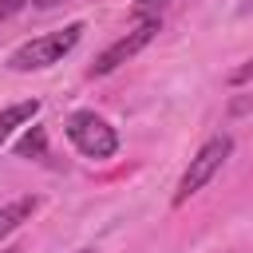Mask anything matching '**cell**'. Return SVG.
<instances>
[{"label":"cell","mask_w":253,"mask_h":253,"mask_svg":"<svg viewBox=\"0 0 253 253\" xmlns=\"http://www.w3.org/2000/svg\"><path fill=\"white\" fill-rule=\"evenodd\" d=\"M83 36V24H67L59 32H47V36H36L28 43H20L12 55H8V67L12 71H43L51 63H59Z\"/></svg>","instance_id":"6da1fadb"},{"label":"cell","mask_w":253,"mask_h":253,"mask_svg":"<svg viewBox=\"0 0 253 253\" xmlns=\"http://www.w3.org/2000/svg\"><path fill=\"white\" fill-rule=\"evenodd\" d=\"M229 154H233V134H213L210 142H202V150L190 158V166H186V174H182V182H178V190H174V206H186V202L225 166Z\"/></svg>","instance_id":"7a4b0ae2"},{"label":"cell","mask_w":253,"mask_h":253,"mask_svg":"<svg viewBox=\"0 0 253 253\" xmlns=\"http://www.w3.org/2000/svg\"><path fill=\"white\" fill-rule=\"evenodd\" d=\"M67 138L83 158H111L119 150V130L95 111H75L67 119Z\"/></svg>","instance_id":"3957f363"},{"label":"cell","mask_w":253,"mask_h":253,"mask_svg":"<svg viewBox=\"0 0 253 253\" xmlns=\"http://www.w3.org/2000/svg\"><path fill=\"white\" fill-rule=\"evenodd\" d=\"M158 28H162L158 20H138V28H130L126 36H119V40H115V43H111V47H107V51H103L91 67H87V75H91V79L111 75V71H115V67H123L130 55H138V51H142V47L158 36Z\"/></svg>","instance_id":"277c9868"},{"label":"cell","mask_w":253,"mask_h":253,"mask_svg":"<svg viewBox=\"0 0 253 253\" xmlns=\"http://www.w3.org/2000/svg\"><path fill=\"white\" fill-rule=\"evenodd\" d=\"M36 198H16V202H8V206H0V241L12 233V229H20L32 213H36Z\"/></svg>","instance_id":"5b68a950"},{"label":"cell","mask_w":253,"mask_h":253,"mask_svg":"<svg viewBox=\"0 0 253 253\" xmlns=\"http://www.w3.org/2000/svg\"><path fill=\"white\" fill-rule=\"evenodd\" d=\"M36 111H40V99H24V103L4 107V111H0V146H4V142H8V134H12L20 123H28Z\"/></svg>","instance_id":"8992f818"},{"label":"cell","mask_w":253,"mask_h":253,"mask_svg":"<svg viewBox=\"0 0 253 253\" xmlns=\"http://www.w3.org/2000/svg\"><path fill=\"white\" fill-rule=\"evenodd\" d=\"M43 150H47V134H43V126H32V130L16 142V154H20V158H43Z\"/></svg>","instance_id":"52a82bcc"},{"label":"cell","mask_w":253,"mask_h":253,"mask_svg":"<svg viewBox=\"0 0 253 253\" xmlns=\"http://www.w3.org/2000/svg\"><path fill=\"white\" fill-rule=\"evenodd\" d=\"M166 4H170V0H134L130 12H134V20H158Z\"/></svg>","instance_id":"ba28073f"},{"label":"cell","mask_w":253,"mask_h":253,"mask_svg":"<svg viewBox=\"0 0 253 253\" xmlns=\"http://www.w3.org/2000/svg\"><path fill=\"white\" fill-rule=\"evenodd\" d=\"M24 4H32V0H0V24H4V20H12Z\"/></svg>","instance_id":"9c48e42d"},{"label":"cell","mask_w":253,"mask_h":253,"mask_svg":"<svg viewBox=\"0 0 253 253\" xmlns=\"http://www.w3.org/2000/svg\"><path fill=\"white\" fill-rule=\"evenodd\" d=\"M249 75H253V63H249V67H241V71H233V83H241V79H249Z\"/></svg>","instance_id":"30bf717a"},{"label":"cell","mask_w":253,"mask_h":253,"mask_svg":"<svg viewBox=\"0 0 253 253\" xmlns=\"http://www.w3.org/2000/svg\"><path fill=\"white\" fill-rule=\"evenodd\" d=\"M59 0H36V8H55Z\"/></svg>","instance_id":"8fae6325"},{"label":"cell","mask_w":253,"mask_h":253,"mask_svg":"<svg viewBox=\"0 0 253 253\" xmlns=\"http://www.w3.org/2000/svg\"><path fill=\"white\" fill-rule=\"evenodd\" d=\"M0 253H16V249H0Z\"/></svg>","instance_id":"7c38bea8"},{"label":"cell","mask_w":253,"mask_h":253,"mask_svg":"<svg viewBox=\"0 0 253 253\" xmlns=\"http://www.w3.org/2000/svg\"><path fill=\"white\" fill-rule=\"evenodd\" d=\"M75 253H91V249H75Z\"/></svg>","instance_id":"4fadbf2b"}]
</instances>
